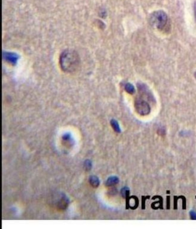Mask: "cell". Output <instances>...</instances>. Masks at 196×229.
<instances>
[{"label": "cell", "instance_id": "6da1fadb", "mask_svg": "<svg viewBox=\"0 0 196 229\" xmlns=\"http://www.w3.org/2000/svg\"><path fill=\"white\" fill-rule=\"evenodd\" d=\"M79 64V56L75 51L67 50L63 51L61 55V67L65 72H74L78 68Z\"/></svg>", "mask_w": 196, "mask_h": 229}, {"label": "cell", "instance_id": "7a4b0ae2", "mask_svg": "<svg viewBox=\"0 0 196 229\" xmlns=\"http://www.w3.org/2000/svg\"><path fill=\"white\" fill-rule=\"evenodd\" d=\"M150 21L152 25L160 30H163L166 26L168 17L165 12L158 10L153 12L150 18Z\"/></svg>", "mask_w": 196, "mask_h": 229}, {"label": "cell", "instance_id": "3957f363", "mask_svg": "<svg viewBox=\"0 0 196 229\" xmlns=\"http://www.w3.org/2000/svg\"><path fill=\"white\" fill-rule=\"evenodd\" d=\"M135 108L139 115L145 116L150 114L151 108L147 102H146L141 98H137L135 102Z\"/></svg>", "mask_w": 196, "mask_h": 229}, {"label": "cell", "instance_id": "277c9868", "mask_svg": "<svg viewBox=\"0 0 196 229\" xmlns=\"http://www.w3.org/2000/svg\"><path fill=\"white\" fill-rule=\"evenodd\" d=\"M3 58L11 64L15 65L18 59V56L16 53L7 52L3 53Z\"/></svg>", "mask_w": 196, "mask_h": 229}, {"label": "cell", "instance_id": "5b68a950", "mask_svg": "<svg viewBox=\"0 0 196 229\" xmlns=\"http://www.w3.org/2000/svg\"><path fill=\"white\" fill-rule=\"evenodd\" d=\"M127 199V207H130L132 209H136L138 206V199L136 196H132L128 197Z\"/></svg>", "mask_w": 196, "mask_h": 229}, {"label": "cell", "instance_id": "8992f818", "mask_svg": "<svg viewBox=\"0 0 196 229\" xmlns=\"http://www.w3.org/2000/svg\"><path fill=\"white\" fill-rule=\"evenodd\" d=\"M68 204L69 200L68 198L65 195H63L62 196H61V198H60L58 203V207L61 210H64L66 209Z\"/></svg>", "mask_w": 196, "mask_h": 229}, {"label": "cell", "instance_id": "52a82bcc", "mask_svg": "<svg viewBox=\"0 0 196 229\" xmlns=\"http://www.w3.org/2000/svg\"><path fill=\"white\" fill-rule=\"evenodd\" d=\"M119 182V178L117 177L112 176L109 177L105 183V184L107 187H112L118 184Z\"/></svg>", "mask_w": 196, "mask_h": 229}, {"label": "cell", "instance_id": "ba28073f", "mask_svg": "<svg viewBox=\"0 0 196 229\" xmlns=\"http://www.w3.org/2000/svg\"><path fill=\"white\" fill-rule=\"evenodd\" d=\"M89 183L92 186L93 188H97L100 184V180H99V178L95 176V175L91 176L89 177Z\"/></svg>", "mask_w": 196, "mask_h": 229}, {"label": "cell", "instance_id": "9c48e42d", "mask_svg": "<svg viewBox=\"0 0 196 229\" xmlns=\"http://www.w3.org/2000/svg\"><path fill=\"white\" fill-rule=\"evenodd\" d=\"M110 125L114 129V130L117 133H121V129L120 127V125L118 123V122L116 120L112 119L110 121Z\"/></svg>", "mask_w": 196, "mask_h": 229}, {"label": "cell", "instance_id": "30bf717a", "mask_svg": "<svg viewBox=\"0 0 196 229\" xmlns=\"http://www.w3.org/2000/svg\"><path fill=\"white\" fill-rule=\"evenodd\" d=\"M125 90L126 91L127 93H128L129 94H133L135 92V89L133 87V85H132L131 83H128L125 84Z\"/></svg>", "mask_w": 196, "mask_h": 229}, {"label": "cell", "instance_id": "8fae6325", "mask_svg": "<svg viewBox=\"0 0 196 229\" xmlns=\"http://www.w3.org/2000/svg\"><path fill=\"white\" fill-rule=\"evenodd\" d=\"M129 193H130V191L128 188L125 187L122 188V189L121 190V194L123 198H128L129 197Z\"/></svg>", "mask_w": 196, "mask_h": 229}, {"label": "cell", "instance_id": "7c38bea8", "mask_svg": "<svg viewBox=\"0 0 196 229\" xmlns=\"http://www.w3.org/2000/svg\"><path fill=\"white\" fill-rule=\"evenodd\" d=\"M84 166H85V168L86 170H89L92 168V163L89 160H87L85 161Z\"/></svg>", "mask_w": 196, "mask_h": 229}, {"label": "cell", "instance_id": "4fadbf2b", "mask_svg": "<svg viewBox=\"0 0 196 229\" xmlns=\"http://www.w3.org/2000/svg\"><path fill=\"white\" fill-rule=\"evenodd\" d=\"M190 217L192 220H196V213L194 211L190 212Z\"/></svg>", "mask_w": 196, "mask_h": 229}, {"label": "cell", "instance_id": "5bb4252c", "mask_svg": "<svg viewBox=\"0 0 196 229\" xmlns=\"http://www.w3.org/2000/svg\"><path fill=\"white\" fill-rule=\"evenodd\" d=\"M117 189H115V188L111 189L110 190V191H109V193H110V195H115V194L117 193Z\"/></svg>", "mask_w": 196, "mask_h": 229}]
</instances>
